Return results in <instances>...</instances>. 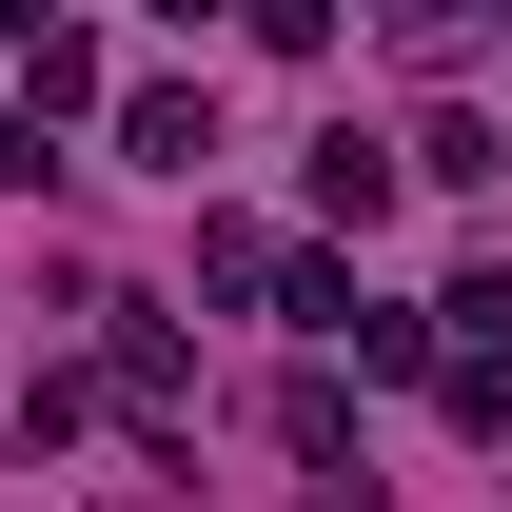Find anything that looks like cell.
<instances>
[{
    "label": "cell",
    "instance_id": "1",
    "mask_svg": "<svg viewBox=\"0 0 512 512\" xmlns=\"http://www.w3.org/2000/svg\"><path fill=\"white\" fill-rule=\"evenodd\" d=\"M20 119H119V60H99V20H40V0H20Z\"/></svg>",
    "mask_w": 512,
    "mask_h": 512
},
{
    "label": "cell",
    "instance_id": "2",
    "mask_svg": "<svg viewBox=\"0 0 512 512\" xmlns=\"http://www.w3.org/2000/svg\"><path fill=\"white\" fill-rule=\"evenodd\" d=\"M394 197H414V158H394V138H355V119H335V138H316V256H335V237H375Z\"/></svg>",
    "mask_w": 512,
    "mask_h": 512
},
{
    "label": "cell",
    "instance_id": "3",
    "mask_svg": "<svg viewBox=\"0 0 512 512\" xmlns=\"http://www.w3.org/2000/svg\"><path fill=\"white\" fill-rule=\"evenodd\" d=\"M119 158L138 178H197V158H217V99H197V79H119Z\"/></svg>",
    "mask_w": 512,
    "mask_h": 512
},
{
    "label": "cell",
    "instance_id": "4",
    "mask_svg": "<svg viewBox=\"0 0 512 512\" xmlns=\"http://www.w3.org/2000/svg\"><path fill=\"white\" fill-rule=\"evenodd\" d=\"M99 394H119L138 434H178V394H197V355H178L158 316H119V355H99Z\"/></svg>",
    "mask_w": 512,
    "mask_h": 512
},
{
    "label": "cell",
    "instance_id": "5",
    "mask_svg": "<svg viewBox=\"0 0 512 512\" xmlns=\"http://www.w3.org/2000/svg\"><path fill=\"white\" fill-rule=\"evenodd\" d=\"M276 276H296L276 217H197V296H276Z\"/></svg>",
    "mask_w": 512,
    "mask_h": 512
},
{
    "label": "cell",
    "instance_id": "6",
    "mask_svg": "<svg viewBox=\"0 0 512 512\" xmlns=\"http://www.w3.org/2000/svg\"><path fill=\"white\" fill-rule=\"evenodd\" d=\"M276 316H296V335H355V316H375V276H355V256H316V237H296V276H276Z\"/></svg>",
    "mask_w": 512,
    "mask_h": 512
},
{
    "label": "cell",
    "instance_id": "7",
    "mask_svg": "<svg viewBox=\"0 0 512 512\" xmlns=\"http://www.w3.org/2000/svg\"><path fill=\"white\" fill-rule=\"evenodd\" d=\"M414 178H434V197H493L512 138H493V119H414Z\"/></svg>",
    "mask_w": 512,
    "mask_h": 512
},
{
    "label": "cell",
    "instance_id": "8",
    "mask_svg": "<svg viewBox=\"0 0 512 512\" xmlns=\"http://www.w3.org/2000/svg\"><path fill=\"white\" fill-rule=\"evenodd\" d=\"M335 355H355V375H434V316H414V296H375V316L335 335Z\"/></svg>",
    "mask_w": 512,
    "mask_h": 512
},
{
    "label": "cell",
    "instance_id": "9",
    "mask_svg": "<svg viewBox=\"0 0 512 512\" xmlns=\"http://www.w3.org/2000/svg\"><path fill=\"white\" fill-rule=\"evenodd\" d=\"M0 197H40V119H20V99H0Z\"/></svg>",
    "mask_w": 512,
    "mask_h": 512
}]
</instances>
